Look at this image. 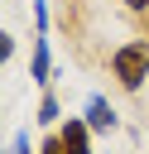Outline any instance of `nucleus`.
I'll return each mask as SVG.
<instances>
[{"label":"nucleus","instance_id":"obj_1","mask_svg":"<svg viewBox=\"0 0 149 154\" xmlns=\"http://www.w3.org/2000/svg\"><path fill=\"white\" fill-rule=\"evenodd\" d=\"M111 77H115L120 91H139L144 77H149V38H125L111 53Z\"/></svg>","mask_w":149,"mask_h":154},{"label":"nucleus","instance_id":"obj_2","mask_svg":"<svg viewBox=\"0 0 149 154\" xmlns=\"http://www.w3.org/2000/svg\"><path fill=\"white\" fill-rule=\"evenodd\" d=\"M91 125H87V116H67V120H58V140H62V154H96L91 149Z\"/></svg>","mask_w":149,"mask_h":154},{"label":"nucleus","instance_id":"obj_3","mask_svg":"<svg viewBox=\"0 0 149 154\" xmlns=\"http://www.w3.org/2000/svg\"><path fill=\"white\" fill-rule=\"evenodd\" d=\"M87 125H91L96 135H111V130L120 125V116H115V106H111V101H106L101 91H91V96H87Z\"/></svg>","mask_w":149,"mask_h":154},{"label":"nucleus","instance_id":"obj_4","mask_svg":"<svg viewBox=\"0 0 149 154\" xmlns=\"http://www.w3.org/2000/svg\"><path fill=\"white\" fill-rule=\"evenodd\" d=\"M29 77L38 87L53 82V48H48V34H34V58H29Z\"/></svg>","mask_w":149,"mask_h":154},{"label":"nucleus","instance_id":"obj_5","mask_svg":"<svg viewBox=\"0 0 149 154\" xmlns=\"http://www.w3.org/2000/svg\"><path fill=\"white\" fill-rule=\"evenodd\" d=\"M62 120V101L43 87V96H38V111H34V125H58Z\"/></svg>","mask_w":149,"mask_h":154},{"label":"nucleus","instance_id":"obj_6","mask_svg":"<svg viewBox=\"0 0 149 154\" xmlns=\"http://www.w3.org/2000/svg\"><path fill=\"white\" fill-rule=\"evenodd\" d=\"M53 19H48V0H34V34H48Z\"/></svg>","mask_w":149,"mask_h":154},{"label":"nucleus","instance_id":"obj_7","mask_svg":"<svg viewBox=\"0 0 149 154\" xmlns=\"http://www.w3.org/2000/svg\"><path fill=\"white\" fill-rule=\"evenodd\" d=\"M10 58H14V34H10L5 24H0V67H5Z\"/></svg>","mask_w":149,"mask_h":154},{"label":"nucleus","instance_id":"obj_8","mask_svg":"<svg viewBox=\"0 0 149 154\" xmlns=\"http://www.w3.org/2000/svg\"><path fill=\"white\" fill-rule=\"evenodd\" d=\"M34 149V140H29V130H19L14 140H10V154H29Z\"/></svg>","mask_w":149,"mask_h":154},{"label":"nucleus","instance_id":"obj_9","mask_svg":"<svg viewBox=\"0 0 149 154\" xmlns=\"http://www.w3.org/2000/svg\"><path fill=\"white\" fill-rule=\"evenodd\" d=\"M38 154H62V140H58V135H43V140H38Z\"/></svg>","mask_w":149,"mask_h":154},{"label":"nucleus","instance_id":"obj_10","mask_svg":"<svg viewBox=\"0 0 149 154\" xmlns=\"http://www.w3.org/2000/svg\"><path fill=\"white\" fill-rule=\"evenodd\" d=\"M120 5H125L130 14H144V10H149V0H120Z\"/></svg>","mask_w":149,"mask_h":154},{"label":"nucleus","instance_id":"obj_11","mask_svg":"<svg viewBox=\"0 0 149 154\" xmlns=\"http://www.w3.org/2000/svg\"><path fill=\"white\" fill-rule=\"evenodd\" d=\"M5 154H10V149H5Z\"/></svg>","mask_w":149,"mask_h":154}]
</instances>
